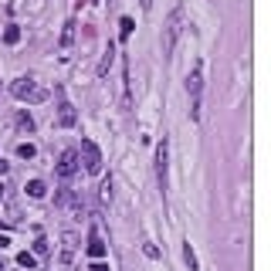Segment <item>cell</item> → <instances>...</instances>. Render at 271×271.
I'll return each mask as SVG.
<instances>
[{
  "label": "cell",
  "instance_id": "obj_22",
  "mask_svg": "<svg viewBox=\"0 0 271 271\" xmlns=\"http://www.w3.org/2000/svg\"><path fill=\"white\" fill-rule=\"evenodd\" d=\"M88 271H109V264H105V261H92Z\"/></svg>",
  "mask_w": 271,
  "mask_h": 271
},
{
  "label": "cell",
  "instance_id": "obj_11",
  "mask_svg": "<svg viewBox=\"0 0 271 271\" xmlns=\"http://www.w3.org/2000/svg\"><path fill=\"white\" fill-rule=\"evenodd\" d=\"M61 241H65V254H61V261H71V254H75V248H78V237L71 234V231H65Z\"/></svg>",
  "mask_w": 271,
  "mask_h": 271
},
{
  "label": "cell",
  "instance_id": "obj_9",
  "mask_svg": "<svg viewBox=\"0 0 271 271\" xmlns=\"http://www.w3.org/2000/svg\"><path fill=\"white\" fill-rule=\"evenodd\" d=\"M112 58H115V44L109 41V48H105V55H102L99 68H95V75H99V78H105V75H109V68H112Z\"/></svg>",
  "mask_w": 271,
  "mask_h": 271
},
{
  "label": "cell",
  "instance_id": "obj_7",
  "mask_svg": "<svg viewBox=\"0 0 271 271\" xmlns=\"http://www.w3.org/2000/svg\"><path fill=\"white\" fill-rule=\"evenodd\" d=\"M85 251H88V258L92 261H102L105 258V241H102V234H99V227H88V244H85Z\"/></svg>",
  "mask_w": 271,
  "mask_h": 271
},
{
  "label": "cell",
  "instance_id": "obj_1",
  "mask_svg": "<svg viewBox=\"0 0 271 271\" xmlns=\"http://www.w3.org/2000/svg\"><path fill=\"white\" fill-rule=\"evenodd\" d=\"M183 21H187V11H183V4H176L166 17V27H163V55H173V48L183 34Z\"/></svg>",
  "mask_w": 271,
  "mask_h": 271
},
{
  "label": "cell",
  "instance_id": "obj_21",
  "mask_svg": "<svg viewBox=\"0 0 271 271\" xmlns=\"http://www.w3.org/2000/svg\"><path fill=\"white\" fill-rule=\"evenodd\" d=\"M48 248H51L48 237H37V241H34V254H48Z\"/></svg>",
  "mask_w": 271,
  "mask_h": 271
},
{
  "label": "cell",
  "instance_id": "obj_15",
  "mask_svg": "<svg viewBox=\"0 0 271 271\" xmlns=\"http://www.w3.org/2000/svg\"><path fill=\"white\" fill-rule=\"evenodd\" d=\"M99 200H102V203L112 200V180H109V176H105V180H102V187H99Z\"/></svg>",
  "mask_w": 271,
  "mask_h": 271
},
{
  "label": "cell",
  "instance_id": "obj_3",
  "mask_svg": "<svg viewBox=\"0 0 271 271\" xmlns=\"http://www.w3.org/2000/svg\"><path fill=\"white\" fill-rule=\"evenodd\" d=\"M78 166H85L88 176H99L102 173V149L95 146V139H81V149H78Z\"/></svg>",
  "mask_w": 271,
  "mask_h": 271
},
{
  "label": "cell",
  "instance_id": "obj_12",
  "mask_svg": "<svg viewBox=\"0 0 271 271\" xmlns=\"http://www.w3.org/2000/svg\"><path fill=\"white\" fill-rule=\"evenodd\" d=\"M71 41H75V21H68L65 31H61V51H68V48H71Z\"/></svg>",
  "mask_w": 271,
  "mask_h": 271
},
{
  "label": "cell",
  "instance_id": "obj_20",
  "mask_svg": "<svg viewBox=\"0 0 271 271\" xmlns=\"http://www.w3.org/2000/svg\"><path fill=\"white\" fill-rule=\"evenodd\" d=\"M143 254L156 261V258H159V248H156V244H153V241H143Z\"/></svg>",
  "mask_w": 271,
  "mask_h": 271
},
{
  "label": "cell",
  "instance_id": "obj_24",
  "mask_svg": "<svg viewBox=\"0 0 271 271\" xmlns=\"http://www.w3.org/2000/svg\"><path fill=\"white\" fill-rule=\"evenodd\" d=\"M4 173H7V163H4V159H0V176H4Z\"/></svg>",
  "mask_w": 271,
  "mask_h": 271
},
{
  "label": "cell",
  "instance_id": "obj_18",
  "mask_svg": "<svg viewBox=\"0 0 271 271\" xmlns=\"http://www.w3.org/2000/svg\"><path fill=\"white\" fill-rule=\"evenodd\" d=\"M17 264H21V268H27V271H31L34 264H37V258H34V254H27V251H21V254H17Z\"/></svg>",
  "mask_w": 271,
  "mask_h": 271
},
{
  "label": "cell",
  "instance_id": "obj_4",
  "mask_svg": "<svg viewBox=\"0 0 271 271\" xmlns=\"http://www.w3.org/2000/svg\"><path fill=\"white\" fill-rule=\"evenodd\" d=\"M55 95H58V125H65V129H71V125L78 122V112H75V105L65 99V88L58 85L55 88Z\"/></svg>",
  "mask_w": 271,
  "mask_h": 271
},
{
  "label": "cell",
  "instance_id": "obj_14",
  "mask_svg": "<svg viewBox=\"0 0 271 271\" xmlns=\"http://www.w3.org/2000/svg\"><path fill=\"white\" fill-rule=\"evenodd\" d=\"M4 41H7V44H17V41H21V27H17V24H7V27H4Z\"/></svg>",
  "mask_w": 271,
  "mask_h": 271
},
{
  "label": "cell",
  "instance_id": "obj_19",
  "mask_svg": "<svg viewBox=\"0 0 271 271\" xmlns=\"http://www.w3.org/2000/svg\"><path fill=\"white\" fill-rule=\"evenodd\" d=\"M34 153H37V149H34L31 143H21V146H17V156L21 159H34Z\"/></svg>",
  "mask_w": 271,
  "mask_h": 271
},
{
  "label": "cell",
  "instance_id": "obj_13",
  "mask_svg": "<svg viewBox=\"0 0 271 271\" xmlns=\"http://www.w3.org/2000/svg\"><path fill=\"white\" fill-rule=\"evenodd\" d=\"M183 261L190 264V271H200V261H197V254H193V248H190V241L183 244Z\"/></svg>",
  "mask_w": 271,
  "mask_h": 271
},
{
  "label": "cell",
  "instance_id": "obj_10",
  "mask_svg": "<svg viewBox=\"0 0 271 271\" xmlns=\"http://www.w3.org/2000/svg\"><path fill=\"white\" fill-rule=\"evenodd\" d=\"M24 190H27V197H31V200H41V197L48 193V187H44V180H27V187H24Z\"/></svg>",
  "mask_w": 271,
  "mask_h": 271
},
{
  "label": "cell",
  "instance_id": "obj_2",
  "mask_svg": "<svg viewBox=\"0 0 271 271\" xmlns=\"http://www.w3.org/2000/svg\"><path fill=\"white\" fill-rule=\"evenodd\" d=\"M11 95H14L17 102H44V99H48V92L41 88V85H37L31 75L14 78V81H11Z\"/></svg>",
  "mask_w": 271,
  "mask_h": 271
},
{
  "label": "cell",
  "instance_id": "obj_25",
  "mask_svg": "<svg viewBox=\"0 0 271 271\" xmlns=\"http://www.w3.org/2000/svg\"><path fill=\"white\" fill-rule=\"evenodd\" d=\"M4 190H7V187H4V183H0V203H4Z\"/></svg>",
  "mask_w": 271,
  "mask_h": 271
},
{
  "label": "cell",
  "instance_id": "obj_5",
  "mask_svg": "<svg viewBox=\"0 0 271 271\" xmlns=\"http://www.w3.org/2000/svg\"><path fill=\"white\" fill-rule=\"evenodd\" d=\"M166 169H169V143L163 136V143L156 146V180H159V190H166Z\"/></svg>",
  "mask_w": 271,
  "mask_h": 271
},
{
  "label": "cell",
  "instance_id": "obj_6",
  "mask_svg": "<svg viewBox=\"0 0 271 271\" xmlns=\"http://www.w3.org/2000/svg\"><path fill=\"white\" fill-rule=\"evenodd\" d=\"M78 173V149H65L61 153V163H58V176L61 180H71Z\"/></svg>",
  "mask_w": 271,
  "mask_h": 271
},
{
  "label": "cell",
  "instance_id": "obj_8",
  "mask_svg": "<svg viewBox=\"0 0 271 271\" xmlns=\"http://www.w3.org/2000/svg\"><path fill=\"white\" fill-rule=\"evenodd\" d=\"M200 88H203V65L197 61V65L190 68V75H187V92H190V99H200Z\"/></svg>",
  "mask_w": 271,
  "mask_h": 271
},
{
  "label": "cell",
  "instance_id": "obj_23",
  "mask_svg": "<svg viewBox=\"0 0 271 271\" xmlns=\"http://www.w3.org/2000/svg\"><path fill=\"white\" fill-rule=\"evenodd\" d=\"M139 4H143V11H149V7H153V0H139Z\"/></svg>",
  "mask_w": 271,
  "mask_h": 271
},
{
  "label": "cell",
  "instance_id": "obj_26",
  "mask_svg": "<svg viewBox=\"0 0 271 271\" xmlns=\"http://www.w3.org/2000/svg\"><path fill=\"white\" fill-rule=\"evenodd\" d=\"M0 271H4V261H0Z\"/></svg>",
  "mask_w": 271,
  "mask_h": 271
},
{
  "label": "cell",
  "instance_id": "obj_17",
  "mask_svg": "<svg viewBox=\"0 0 271 271\" xmlns=\"http://www.w3.org/2000/svg\"><path fill=\"white\" fill-rule=\"evenodd\" d=\"M17 129H21V132H34V119L27 112H21L17 115Z\"/></svg>",
  "mask_w": 271,
  "mask_h": 271
},
{
  "label": "cell",
  "instance_id": "obj_16",
  "mask_svg": "<svg viewBox=\"0 0 271 271\" xmlns=\"http://www.w3.org/2000/svg\"><path fill=\"white\" fill-rule=\"evenodd\" d=\"M132 17H122V21H119V37H122V41H129V34H132Z\"/></svg>",
  "mask_w": 271,
  "mask_h": 271
}]
</instances>
